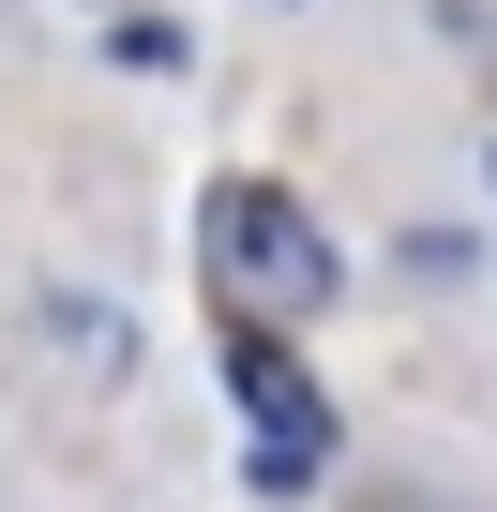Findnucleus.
I'll use <instances>...</instances> for the list:
<instances>
[{
	"instance_id": "1",
	"label": "nucleus",
	"mask_w": 497,
	"mask_h": 512,
	"mask_svg": "<svg viewBox=\"0 0 497 512\" xmlns=\"http://www.w3.org/2000/svg\"><path fill=\"white\" fill-rule=\"evenodd\" d=\"M211 272H226L241 317H317V302H332V241H317L302 196L226 181V196H211Z\"/></svg>"
},
{
	"instance_id": "2",
	"label": "nucleus",
	"mask_w": 497,
	"mask_h": 512,
	"mask_svg": "<svg viewBox=\"0 0 497 512\" xmlns=\"http://www.w3.org/2000/svg\"><path fill=\"white\" fill-rule=\"evenodd\" d=\"M226 392H241V422H257L241 452H257L272 497H302V482L332 467V392L287 362V332H226Z\"/></svg>"
},
{
	"instance_id": "3",
	"label": "nucleus",
	"mask_w": 497,
	"mask_h": 512,
	"mask_svg": "<svg viewBox=\"0 0 497 512\" xmlns=\"http://www.w3.org/2000/svg\"><path fill=\"white\" fill-rule=\"evenodd\" d=\"M482 181H497V166H482Z\"/></svg>"
}]
</instances>
